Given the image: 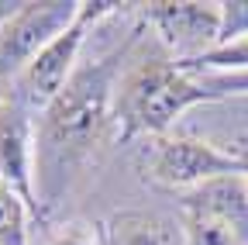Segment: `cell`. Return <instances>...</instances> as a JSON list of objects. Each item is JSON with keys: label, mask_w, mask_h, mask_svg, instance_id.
I'll return each instance as SVG.
<instances>
[{"label": "cell", "mask_w": 248, "mask_h": 245, "mask_svg": "<svg viewBox=\"0 0 248 245\" xmlns=\"http://www.w3.org/2000/svg\"><path fill=\"white\" fill-rule=\"evenodd\" d=\"M138 35H128L114 52L86 59L76 66L73 80L35 121V190L42 221L66 200L73 183L93 163L97 145L114 125V94L128 49Z\"/></svg>", "instance_id": "cell-1"}, {"label": "cell", "mask_w": 248, "mask_h": 245, "mask_svg": "<svg viewBox=\"0 0 248 245\" xmlns=\"http://www.w3.org/2000/svg\"><path fill=\"white\" fill-rule=\"evenodd\" d=\"M210 100L214 97L200 86L197 76L183 73L176 63L152 59V63H141L117 80L114 135L121 142H131L138 135L162 138L183 111Z\"/></svg>", "instance_id": "cell-2"}, {"label": "cell", "mask_w": 248, "mask_h": 245, "mask_svg": "<svg viewBox=\"0 0 248 245\" xmlns=\"http://www.w3.org/2000/svg\"><path fill=\"white\" fill-rule=\"evenodd\" d=\"M121 4H110V0H83L76 21L62 32L48 49H42L17 80H14V97L31 111V114H42L66 86L79 66V49L86 45V35L97 28L104 17H110Z\"/></svg>", "instance_id": "cell-3"}, {"label": "cell", "mask_w": 248, "mask_h": 245, "mask_svg": "<svg viewBox=\"0 0 248 245\" xmlns=\"http://www.w3.org/2000/svg\"><path fill=\"white\" fill-rule=\"evenodd\" d=\"M186 245H248V176H221L179 200Z\"/></svg>", "instance_id": "cell-4"}, {"label": "cell", "mask_w": 248, "mask_h": 245, "mask_svg": "<svg viewBox=\"0 0 248 245\" xmlns=\"http://www.w3.org/2000/svg\"><path fill=\"white\" fill-rule=\"evenodd\" d=\"M238 173H245L238 156L197 138H155L145 148V176L166 190H197L210 180Z\"/></svg>", "instance_id": "cell-5"}, {"label": "cell", "mask_w": 248, "mask_h": 245, "mask_svg": "<svg viewBox=\"0 0 248 245\" xmlns=\"http://www.w3.org/2000/svg\"><path fill=\"white\" fill-rule=\"evenodd\" d=\"M79 14V0L21 4L11 21L0 24V76L17 80L42 49H48Z\"/></svg>", "instance_id": "cell-6"}, {"label": "cell", "mask_w": 248, "mask_h": 245, "mask_svg": "<svg viewBox=\"0 0 248 245\" xmlns=\"http://www.w3.org/2000/svg\"><path fill=\"white\" fill-rule=\"evenodd\" d=\"M141 17L159 32L162 45L176 52V63L197 59L221 45V4H200V0H148L138 4Z\"/></svg>", "instance_id": "cell-7"}, {"label": "cell", "mask_w": 248, "mask_h": 245, "mask_svg": "<svg viewBox=\"0 0 248 245\" xmlns=\"http://www.w3.org/2000/svg\"><path fill=\"white\" fill-rule=\"evenodd\" d=\"M0 187L17 194L31 218L42 221L38 190H35V114L14 94L0 107Z\"/></svg>", "instance_id": "cell-8"}, {"label": "cell", "mask_w": 248, "mask_h": 245, "mask_svg": "<svg viewBox=\"0 0 248 245\" xmlns=\"http://www.w3.org/2000/svg\"><path fill=\"white\" fill-rule=\"evenodd\" d=\"M104 245H172V231L155 214L117 211L104 225Z\"/></svg>", "instance_id": "cell-9"}, {"label": "cell", "mask_w": 248, "mask_h": 245, "mask_svg": "<svg viewBox=\"0 0 248 245\" xmlns=\"http://www.w3.org/2000/svg\"><path fill=\"white\" fill-rule=\"evenodd\" d=\"M28 204L0 187V245H28Z\"/></svg>", "instance_id": "cell-10"}, {"label": "cell", "mask_w": 248, "mask_h": 245, "mask_svg": "<svg viewBox=\"0 0 248 245\" xmlns=\"http://www.w3.org/2000/svg\"><path fill=\"white\" fill-rule=\"evenodd\" d=\"M48 245H104V228L86 221H66L48 231Z\"/></svg>", "instance_id": "cell-11"}, {"label": "cell", "mask_w": 248, "mask_h": 245, "mask_svg": "<svg viewBox=\"0 0 248 245\" xmlns=\"http://www.w3.org/2000/svg\"><path fill=\"white\" fill-rule=\"evenodd\" d=\"M197 80L214 100L248 94V73H207V76H197Z\"/></svg>", "instance_id": "cell-12"}, {"label": "cell", "mask_w": 248, "mask_h": 245, "mask_svg": "<svg viewBox=\"0 0 248 245\" xmlns=\"http://www.w3.org/2000/svg\"><path fill=\"white\" fill-rule=\"evenodd\" d=\"M224 24H221V42H234L248 35V0H224L221 4Z\"/></svg>", "instance_id": "cell-13"}, {"label": "cell", "mask_w": 248, "mask_h": 245, "mask_svg": "<svg viewBox=\"0 0 248 245\" xmlns=\"http://www.w3.org/2000/svg\"><path fill=\"white\" fill-rule=\"evenodd\" d=\"M228 152H231V156H238V159L245 163V176H248V131H245V135H238V138L231 142V148H228Z\"/></svg>", "instance_id": "cell-14"}, {"label": "cell", "mask_w": 248, "mask_h": 245, "mask_svg": "<svg viewBox=\"0 0 248 245\" xmlns=\"http://www.w3.org/2000/svg\"><path fill=\"white\" fill-rule=\"evenodd\" d=\"M17 0H0V24H4V21H11L14 14H17Z\"/></svg>", "instance_id": "cell-15"}, {"label": "cell", "mask_w": 248, "mask_h": 245, "mask_svg": "<svg viewBox=\"0 0 248 245\" xmlns=\"http://www.w3.org/2000/svg\"><path fill=\"white\" fill-rule=\"evenodd\" d=\"M14 94V83L11 80H4V76H0V107H4L7 104V97Z\"/></svg>", "instance_id": "cell-16"}]
</instances>
